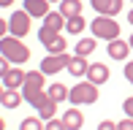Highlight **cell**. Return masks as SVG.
Masks as SVG:
<instances>
[{
    "mask_svg": "<svg viewBox=\"0 0 133 130\" xmlns=\"http://www.w3.org/2000/svg\"><path fill=\"white\" fill-rule=\"evenodd\" d=\"M82 3H84V0H60V14H63L65 19L79 16L82 14Z\"/></svg>",
    "mask_w": 133,
    "mask_h": 130,
    "instance_id": "obj_15",
    "label": "cell"
},
{
    "mask_svg": "<svg viewBox=\"0 0 133 130\" xmlns=\"http://www.w3.org/2000/svg\"><path fill=\"white\" fill-rule=\"evenodd\" d=\"M68 92H71L68 87H65V84H57V81L46 87V95H49L54 103H63V100H68Z\"/></svg>",
    "mask_w": 133,
    "mask_h": 130,
    "instance_id": "obj_16",
    "label": "cell"
},
{
    "mask_svg": "<svg viewBox=\"0 0 133 130\" xmlns=\"http://www.w3.org/2000/svg\"><path fill=\"white\" fill-rule=\"evenodd\" d=\"M3 95H5V87L0 84V103H3Z\"/></svg>",
    "mask_w": 133,
    "mask_h": 130,
    "instance_id": "obj_29",
    "label": "cell"
},
{
    "mask_svg": "<svg viewBox=\"0 0 133 130\" xmlns=\"http://www.w3.org/2000/svg\"><path fill=\"white\" fill-rule=\"evenodd\" d=\"M106 52H109L111 60H128L130 44H128V41H122V38H114V41H109V44H106Z\"/></svg>",
    "mask_w": 133,
    "mask_h": 130,
    "instance_id": "obj_10",
    "label": "cell"
},
{
    "mask_svg": "<svg viewBox=\"0 0 133 130\" xmlns=\"http://www.w3.org/2000/svg\"><path fill=\"white\" fill-rule=\"evenodd\" d=\"M44 130H68L63 125V119H57V117H54V119H46V127Z\"/></svg>",
    "mask_w": 133,
    "mask_h": 130,
    "instance_id": "obj_21",
    "label": "cell"
},
{
    "mask_svg": "<svg viewBox=\"0 0 133 130\" xmlns=\"http://www.w3.org/2000/svg\"><path fill=\"white\" fill-rule=\"evenodd\" d=\"M95 8V14L101 16H117L122 11V0H90Z\"/></svg>",
    "mask_w": 133,
    "mask_h": 130,
    "instance_id": "obj_9",
    "label": "cell"
},
{
    "mask_svg": "<svg viewBox=\"0 0 133 130\" xmlns=\"http://www.w3.org/2000/svg\"><path fill=\"white\" fill-rule=\"evenodd\" d=\"M30 19H33V16H30L25 8H22V11H14L11 19H8V35H14V38H25V35L30 33Z\"/></svg>",
    "mask_w": 133,
    "mask_h": 130,
    "instance_id": "obj_5",
    "label": "cell"
},
{
    "mask_svg": "<svg viewBox=\"0 0 133 130\" xmlns=\"http://www.w3.org/2000/svg\"><path fill=\"white\" fill-rule=\"evenodd\" d=\"M49 3H60V0H49Z\"/></svg>",
    "mask_w": 133,
    "mask_h": 130,
    "instance_id": "obj_33",
    "label": "cell"
},
{
    "mask_svg": "<svg viewBox=\"0 0 133 130\" xmlns=\"http://www.w3.org/2000/svg\"><path fill=\"white\" fill-rule=\"evenodd\" d=\"M98 98H101L98 84H92V81H79L68 92V103L71 106H92V103H98Z\"/></svg>",
    "mask_w": 133,
    "mask_h": 130,
    "instance_id": "obj_2",
    "label": "cell"
},
{
    "mask_svg": "<svg viewBox=\"0 0 133 130\" xmlns=\"http://www.w3.org/2000/svg\"><path fill=\"white\" fill-rule=\"evenodd\" d=\"M95 49H98V38H82L79 44H76V54L79 57H90Z\"/></svg>",
    "mask_w": 133,
    "mask_h": 130,
    "instance_id": "obj_18",
    "label": "cell"
},
{
    "mask_svg": "<svg viewBox=\"0 0 133 130\" xmlns=\"http://www.w3.org/2000/svg\"><path fill=\"white\" fill-rule=\"evenodd\" d=\"M125 79H128L130 87H133V60H128V65H125Z\"/></svg>",
    "mask_w": 133,
    "mask_h": 130,
    "instance_id": "obj_26",
    "label": "cell"
},
{
    "mask_svg": "<svg viewBox=\"0 0 133 130\" xmlns=\"http://www.w3.org/2000/svg\"><path fill=\"white\" fill-rule=\"evenodd\" d=\"M0 54H3L11 65H25V62L30 60L27 44H22V38H14V35L0 38Z\"/></svg>",
    "mask_w": 133,
    "mask_h": 130,
    "instance_id": "obj_1",
    "label": "cell"
},
{
    "mask_svg": "<svg viewBox=\"0 0 133 130\" xmlns=\"http://www.w3.org/2000/svg\"><path fill=\"white\" fill-rule=\"evenodd\" d=\"M44 27H49V30H54V33H63V27H65V16L60 14V11H49V14L44 16Z\"/></svg>",
    "mask_w": 133,
    "mask_h": 130,
    "instance_id": "obj_14",
    "label": "cell"
},
{
    "mask_svg": "<svg viewBox=\"0 0 133 130\" xmlns=\"http://www.w3.org/2000/svg\"><path fill=\"white\" fill-rule=\"evenodd\" d=\"M63 125L68 130H82L84 127V114L79 111V106H74V109H68L63 114Z\"/></svg>",
    "mask_w": 133,
    "mask_h": 130,
    "instance_id": "obj_11",
    "label": "cell"
},
{
    "mask_svg": "<svg viewBox=\"0 0 133 130\" xmlns=\"http://www.w3.org/2000/svg\"><path fill=\"white\" fill-rule=\"evenodd\" d=\"M11 3H14V0H0V8H8Z\"/></svg>",
    "mask_w": 133,
    "mask_h": 130,
    "instance_id": "obj_28",
    "label": "cell"
},
{
    "mask_svg": "<svg viewBox=\"0 0 133 130\" xmlns=\"http://www.w3.org/2000/svg\"><path fill=\"white\" fill-rule=\"evenodd\" d=\"M8 70H11V62H8V60H5V57H3V54H0V79H3V76H5V73H8Z\"/></svg>",
    "mask_w": 133,
    "mask_h": 130,
    "instance_id": "obj_23",
    "label": "cell"
},
{
    "mask_svg": "<svg viewBox=\"0 0 133 130\" xmlns=\"http://www.w3.org/2000/svg\"><path fill=\"white\" fill-rule=\"evenodd\" d=\"M25 76H27V73L19 68V65H11V70H8V73H5L0 81H3L5 90H22V84H25Z\"/></svg>",
    "mask_w": 133,
    "mask_h": 130,
    "instance_id": "obj_8",
    "label": "cell"
},
{
    "mask_svg": "<svg viewBox=\"0 0 133 130\" xmlns=\"http://www.w3.org/2000/svg\"><path fill=\"white\" fill-rule=\"evenodd\" d=\"M84 27H87V22H84V16H71V19H65V30H68L71 35H79L84 33Z\"/></svg>",
    "mask_w": 133,
    "mask_h": 130,
    "instance_id": "obj_19",
    "label": "cell"
},
{
    "mask_svg": "<svg viewBox=\"0 0 133 130\" xmlns=\"http://www.w3.org/2000/svg\"><path fill=\"white\" fill-rule=\"evenodd\" d=\"M117 130H133V119H130V117H125L122 122H117Z\"/></svg>",
    "mask_w": 133,
    "mask_h": 130,
    "instance_id": "obj_24",
    "label": "cell"
},
{
    "mask_svg": "<svg viewBox=\"0 0 133 130\" xmlns=\"http://www.w3.org/2000/svg\"><path fill=\"white\" fill-rule=\"evenodd\" d=\"M87 68H90L87 57H79V54H74V57H71V62H68V73H71V76H76V79L87 76Z\"/></svg>",
    "mask_w": 133,
    "mask_h": 130,
    "instance_id": "obj_13",
    "label": "cell"
},
{
    "mask_svg": "<svg viewBox=\"0 0 133 130\" xmlns=\"http://www.w3.org/2000/svg\"><path fill=\"white\" fill-rule=\"evenodd\" d=\"M0 130H5V119H3V117H0Z\"/></svg>",
    "mask_w": 133,
    "mask_h": 130,
    "instance_id": "obj_31",
    "label": "cell"
},
{
    "mask_svg": "<svg viewBox=\"0 0 133 130\" xmlns=\"http://www.w3.org/2000/svg\"><path fill=\"white\" fill-rule=\"evenodd\" d=\"M38 41H41V46H44L49 54H63V52L68 49L63 33H54L49 27H44V25H41V30H38Z\"/></svg>",
    "mask_w": 133,
    "mask_h": 130,
    "instance_id": "obj_4",
    "label": "cell"
},
{
    "mask_svg": "<svg viewBox=\"0 0 133 130\" xmlns=\"http://www.w3.org/2000/svg\"><path fill=\"white\" fill-rule=\"evenodd\" d=\"M130 3H133V0H130Z\"/></svg>",
    "mask_w": 133,
    "mask_h": 130,
    "instance_id": "obj_34",
    "label": "cell"
},
{
    "mask_svg": "<svg viewBox=\"0 0 133 130\" xmlns=\"http://www.w3.org/2000/svg\"><path fill=\"white\" fill-rule=\"evenodd\" d=\"M90 30H92V38H101V41H114L119 38V22L114 19V16H95L92 22H90Z\"/></svg>",
    "mask_w": 133,
    "mask_h": 130,
    "instance_id": "obj_3",
    "label": "cell"
},
{
    "mask_svg": "<svg viewBox=\"0 0 133 130\" xmlns=\"http://www.w3.org/2000/svg\"><path fill=\"white\" fill-rule=\"evenodd\" d=\"M128 44H130V49H133V35H130V38H128Z\"/></svg>",
    "mask_w": 133,
    "mask_h": 130,
    "instance_id": "obj_32",
    "label": "cell"
},
{
    "mask_svg": "<svg viewBox=\"0 0 133 130\" xmlns=\"http://www.w3.org/2000/svg\"><path fill=\"white\" fill-rule=\"evenodd\" d=\"M8 35V19H0V38Z\"/></svg>",
    "mask_w": 133,
    "mask_h": 130,
    "instance_id": "obj_27",
    "label": "cell"
},
{
    "mask_svg": "<svg viewBox=\"0 0 133 130\" xmlns=\"http://www.w3.org/2000/svg\"><path fill=\"white\" fill-rule=\"evenodd\" d=\"M98 130H117V122H111V119H103L98 125Z\"/></svg>",
    "mask_w": 133,
    "mask_h": 130,
    "instance_id": "obj_25",
    "label": "cell"
},
{
    "mask_svg": "<svg viewBox=\"0 0 133 130\" xmlns=\"http://www.w3.org/2000/svg\"><path fill=\"white\" fill-rule=\"evenodd\" d=\"M46 125H44V119L41 117H27V119H22V125H19V130H44Z\"/></svg>",
    "mask_w": 133,
    "mask_h": 130,
    "instance_id": "obj_20",
    "label": "cell"
},
{
    "mask_svg": "<svg viewBox=\"0 0 133 130\" xmlns=\"http://www.w3.org/2000/svg\"><path fill=\"white\" fill-rule=\"evenodd\" d=\"M68 62H71V54L68 52H63V54H46L44 60H41V73H46V76H54V73H60L63 68H68Z\"/></svg>",
    "mask_w": 133,
    "mask_h": 130,
    "instance_id": "obj_6",
    "label": "cell"
},
{
    "mask_svg": "<svg viewBox=\"0 0 133 130\" xmlns=\"http://www.w3.org/2000/svg\"><path fill=\"white\" fill-rule=\"evenodd\" d=\"M22 90H5V95H3V109H19V103H22Z\"/></svg>",
    "mask_w": 133,
    "mask_h": 130,
    "instance_id": "obj_17",
    "label": "cell"
},
{
    "mask_svg": "<svg viewBox=\"0 0 133 130\" xmlns=\"http://www.w3.org/2000/svg\"><path fill=\"white\" fill-rule=\"evenodd\" d=\"M25 11L33 19H44L49 14V0H25Z\"/></svg>",
    "mask_w": 133,
    "mask_h": 130,
    "instance_id": "obj_12",
    "label": "cell"
},
{
    "mask_svg": "<svg viewBox=\"0 0 133 130\" xmlns=\"http://www.w3.org/2000/svg\"><path fill=\"white\" fill-rule=\"evenodd\" d=\"M128 22H130V25H133V8L128 11Z\"/></svg>",
    "mask_w": 133,
    "mask_h": 130,
    "instance_id": "obj_30",
    "label": "cell"
},
{
    "mask_svg": "<svg viewBox=\"0 0 133 130\" xmlns=\"http://www.w3.org/2000/svg\"><path fill=\"white\" fill-rule=\"evenodd\" d=\"M109 76H111V70H109V65L103 62H90V68H87V81H92V84H106L109 81Z\"/></svg>",
    "mask_w": 133,
    "mask_h": 130,
    "instance_id": "obj_7",
    "label": "cell"
},
{
    "mask_svg": "<svg viewBox=\"0 0 133 130\" xmlns=\"http://www.w3.org/2000/svg\"><path fill=\"white\" fill-rule=\"evenodd\" d=\"M122 111H125V117H130V119H133V98H125V100H122Z\"/></svg>",
    "mask_w": 133,
    "mask_h": 130,
    "instance_id": "obj_22",
    "label": "cell"
}]
</instances>
